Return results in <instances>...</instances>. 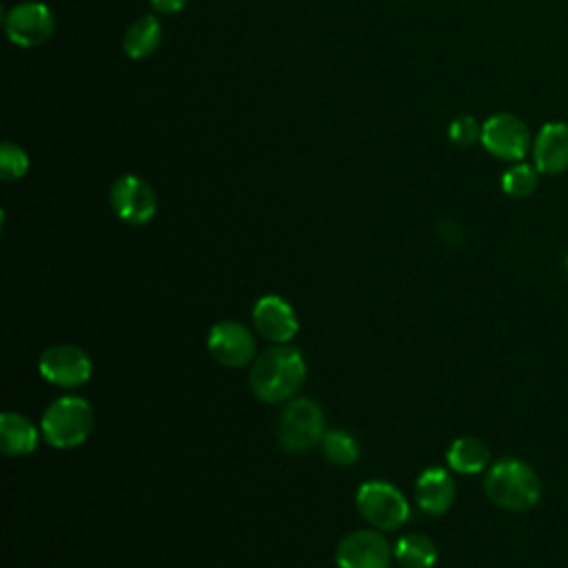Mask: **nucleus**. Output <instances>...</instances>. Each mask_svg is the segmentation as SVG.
Returning <instances> with one entry per match:
<instances>
[{
	"mask_svg": "<svg viewBox=\"0 0 568 568\" xmlns=\"http://www.w3.org/2000/svg\"><path fill=\"white\" fill-rule=\"evenodd\" d=\"M306 377V364L297 348L280 344L260 353L251 366V390L260 402L280 404L291 399Z\"/></svg>",
	"mask_w": 568,
	"mask_h": 568,
	"instance_id": "1",
	"label": "nucleus"
},
{
	"mask_svg": "<svg viewBox=\"0 0 568 568\" xmlns=\"http://www.w3.org/2000/svg\"><path fill=\"white\" fill-rule=\"evenodd\" d=\"M486 497L513 513L530 510L541 497V481L535 468L517 457H501L486 470L484 477Z\"/></svg>",
	"mask_w": 568,
	"mask_h": 568,
	"instance_id": "2",
	"label": "nucleus"
},
{
	"mask_svg": "<svg viewBox=\"0 0 568 568\" xmlns=\"http://www.w3.org/2000/svg\"><path fill=\"white\" fill-rule=\"evenodd\" d=\"M324 410L308 397L288 399L277 419V442L286 453H306L322 444Z\"/></svg>",
	"mask_w": 568,
	"mask_h": 568,
	"instance_id": "3",
	"label": "nucleus"
},
{
	"mask_svg": "<svg viewBox=\"0 0 568 568\" xmlns=\"http://www.w3.org/2000/svg\"><path fill=\"white\" fill-rule=\"evenodd\" d=\"M42 435L55 448L80 446L93 428V410L82 397H60L42 415Z\"/></svg>",
	"mask_w": 568,
	"mask_h": 568,
	"instance_id": "4",
	"label": "nucleus"
},
{
	"mask_svg": "<svg viewBox=\"0 0 568 568\" xmlns=\"http://www.w3.org/2000/svg\"><path fill=\"white\" fill-rule=\"evenodd\" d=\"M355 501H357L359 515L373 528H379V530H395L410 515V508L404 495L393 484L382 479L364 481L357 490Z\"/></svg>",
	"mask_w": 568,
	"mask_h": 568,
	"instance_id": "5",
	"label": "nucleus"
},
{
	"mask_svg": "<svg viewBox=\"0 0 568 568\" xmlns=\"http://www.w3.org/2000/svg\"><path fill=\"white\" fill-rule=\"evenodd\" d=\"M484 149L508 162L524 160L530 146V133L526 124L513 113H495L481 124V140Z\"/></svg>",
	"mask_w": 568,
	"mask_h": 568,
	"instance_id": "6",
	"label": "nucleus"
},
{
	"mask_svg": "<svg viewBox=\"0 0 568 568\" xmlns=\"http://www.w3.org/2000/svg\"><path fill=\"white\" fill-rule=\"evenodd\" d=\"M38 368L47 382L64 388L82 386L84 382H89L93 373L91 357L80 346H73V344L49 346L40 355Z\"/></svg>",
	"mask_w": 568,
	"mask_h": 568,
	"instance_id": "7",
	"label": "nucleus"
},
{
	"mask_svg": "<svg viewBox=\"0 0 568 568\" xmlns=\"http://www.w3.org/2000/svg\"><path fill=\"white\" fill-rule=\"evenodd\" d=\"M111 206L115 215L126 224H146L158 211V197L153 189L138 175H120L111 184Z\"/></svg>",
	"mask_w": 568,
	"mask_h": 568,
	"instance_id": "8",
	"label": "nucleus"
},
{
	"mask_svg": "<svg viewBox=\"0 0 568 568\" xmlns=\"http://www.w3.org/2000/svg\"><path fill=\"white\" fill-rule=\"evenodd\" d=\"M335 564L337 568H388L390 546L373 528L353 530L337 544Z\"/></svg>",
	"mask_w": 568,
	"mask_h": 568,
	"instance_id": "9",
	"label": "nucleus"
},
{
	"mask_svg": "<svg viewBox=\"0 0 568 568\" xmlns=\"http://www.w3.org/2000/svg\"><path fill=\"white\" fill-rule=\"evenodd\" d=\"M55 20L42 2H22L4 13V31L18 47H38L53 36Z\"/></svg>",
	"mask_w": 568,
	"mask_h": 568,
	"instance_id": "10",
	"label": "nucleus"
},
{
	"mask_svg": "<svg viewBox=\"0 0 568 568\" xmlns=\"http://www.w3.org/2000/svg\"><path fill=\"white\" fill-rule=\"evenodd\" d=\"M206 346L215 362L231 368L246 366L255 355V339L251 331L233 320L213 324L206 337Z\"/></svg>",
	"mask_w": 568,
	"mask_h": 568,
	"instance_id": "11",
	"label": "nucleus"
},
{
	"mask_svg": "<svg viewBox=\"0 0 568 568\" xmlns=\"http://www.w3.org/2000/svg\"><path fill=\"white\" fill-rule=\"evenodd\" d=\"M253 326L268 342L286 344L297 333V317L286 300L277 295H264L253 306Z\"/></svg>",
	"mask_w": 568,
	"mask_h": 568,
	"instance_id": "12",
	"label": "nucleus"
},
{
	"mask_svg": "<svg viewBox=\"0 0 568 568\" xmlns=\"http://www.w3.org/2000/svg\"><path fill=\"white\" fill-rule=\"evenodd\" d=\"M532 158L539 173H564L568 169V124L546 122L532 142Z\"/></svg>",
	"mask_w": 568,
	"mask_h": 568,
	"instance_id": "13",
	"label": "nucleus"
},
{
	"mask_svg": "<svg viewBox=\"0 0 568 568\" xmlns=\"http://www.w3.org/2000/svg\"><path fill=\"white\" fill-rule=\"evenodd\" d=\"M415 501L428 515H444L455 501V481L448 470L426 468L415 481Z\"/></svg>",
	"mask_w": 568,
	"mask_h": 568,
	"instance_id": "14",
	"label": "nucleus"
},
{
	"mask_svg": "<svg viewBox=\"0 0 568 568\" xmlns=\"http://www.w3.org/2000/svg\"><path fill=\"white\" fill-rule=\"evenodd\" d=\"M0 446L9 457L29 455L38 446V430L24 415L4 410L0 415Z\"/></svg>",
	"mask_w": 568,
	"mask_h": 568,
	"instance_id": "15",
	"label": "nucleus"
},
{
	"mask_svg": "<svg viewBox=\"0 0 568 568\" xmlns=\"http://www.w3.org/2000/svg\"><path fill=\"white\" fill-rule=\"evenodd\" d=\"M446 459L455 473L477 475V473L486 470V466L490 462V450L477 437H459L450 444Z\"/></svg>",
	"mask_w": 568,
	"mask_h": 568,
	"instance_id": "16",
	"label": "nucleus"
},
{
	"mask_svg": "<svg viewBox=\"0 0 568 568\" xmlns=\"http://www.w3.org/2000/svg\"><path fill=\"white\" fill-rule=\"evenodd\" d=\"M162 40V24L155 16H142L138 18L124 33L122 47L124 53L133 60H142L151 55Z\"/></svg>",
	"mask_w": 568,
	"mask_h": 568,
	"instance_id": "17",
	"label": "nucleus"
},
{
	"mask_svg": "<svg viewBox=\"0 0 568 568\" xmlns=\"http://www.w3.org/2000/svg\"><path fill=\"white\" fill-rule=\"evenodd\" d=\"M393 557L404 568H430L437 561V548L430 537L422 532H410L395 544Z\"/></svg>",
	"mask_w": 568,
	"mask_h": 568,
	"instance_id": "18",
	"label": "nucleus"
},
{
	"mask_svg": "<svg viewBox=\"0 0 568 568\" xmlns=\"http://www.w3.org/2000/svg\"><path fill=\"white\" fill-rule=\"evenodd\" d=\"M322 450L335 466H351L359 459V444L346 430H328L322 439Z\"/></svg>",
	"mask_w": 568,
	"mask_h": 568,
	"instance_id": "19",
	"label": "nucleus"
},
{
	"mask_svg": "<svg viewBox=\"0 0 568 568\" xmlns=\"http://www.w3.org/2000/svg\"><path fill=\"white\" fill-rule=\"evenodd\" d=\"M537 182H539L537 166H530L526 162H517V164H513L510 169L504 171L501 191L510 197L521 200V197H528V195L535 193Z\"/></svg>",
	"mask_w": 568,
	"mask_h": 568,
	"instance_id": "20",
	"label": "nucleus"
},
{
	"mask_svg": "<svg viewBox=\"0 0 568 568\" xmlns=\"http://www.w3.org/2000/svg\"><path fill=\"white\" fill-rule=\"evenodd\" d=\"M27 171H29L27 153L18 144H13L9 140L2 142V149H0V173H2V180L4 182L20 180Z\"/></svg>",
	"mask_w": 568,
	"mask_h": 568,
	"instance_id": "21",
	"label": "nucleus"
},
{
	"mask_svg": "<svg viewBox=\"0 0 568 568\" xmlns=\"http://www.w3.org/2000/svg\"><path fill=\"white\" fill-rule=\"evenodd\" d=\"M448 138L457 146H473L481 140V124L473 115H459L448 126Z\"/></svg>",
	"mask_w": 568,
	"mask_h": 568,
	"instance_id": "22",
	"label": "nucleus"
},
{
	"mask_svg": "<svg viewBox=\"0 0 568 568\" xmlns=\"http://www.w3.org/2000/svg\"><path fill=\"white\" fill-rule=\"evenodd\" d=\"M149 2L160 13H178V11H182L186 7L189 0H149Z\"/></svg>",
	"mask_w": 568,
	"mask_h": 568,
	"instance_id": "23",
	"label": "nucleus"
},
{
	"mask_svg": "<svg viewBox=\"0 0 568 568\" xmlns=\"http://www.w3.org/2000/svg\"><path fill=\"white\" fill-rule=\"evenodd\" d=\"M564 264H566V271H568V253H566V260H564Z\"/></svg>",
	"mask_w": 568,
	"mask_h": 568,
	"instance_id": "24",
	"label": "nucleus"
}]
</instances>
